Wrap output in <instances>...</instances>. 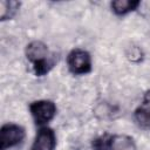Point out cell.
Returning a JSON list of instances; mask_svg holds the SVG:
<instances>
[{"label":"cell","instance_id":"5b68a950","mask_svg":"<svg viewBox=\"0 0 150 150\" xmlns=\"http://www.w3.org/2000/svg\"><path fill=\"white\" fill-rule=\"evenodd\" d=\"M56 145V137L53 129L42 127L39 129L30 150H54Z\"/></svg>","mask_w":150,"mask_h":150},{"label":"cell","instance_id":"6da1fadb","mask_svg":"<svg viewBox=\"0 0 150 150\" xmlns=\"http://www.w3.org/2000/svg\"><path fill=\"white\" fill-rule=\"evenodd\" d=\"M26 56L33 63L34 73L36 76L46 75L55 63V60L49 57L47 45L39 40H34L27 45Z\"/></svg>","mask_w":150,"mask_h":150},{"label":"cell","instance_id":"9c48e42d","mask_svg":"<svg viewBox=\"0 0 150 150\" xmlns=\"http://www.w3.org/2000/svg\"><path fill=\"white\" fill-rule=\"evenodd\" d=\"M134 118H135V121L139 128L145 129V130L150 129V110H148L143 105L138 107L135 110Z\"/></svg>","mask_w":150,"mask_h":150},{"label":"cell","instance_id":"52a82bcc","mask_svg":"<svg viewBox=\"0 0 150 150\" xmlns=\"http://www.w3.org/2000/svg\"><path fill=\"white\" fill-rule=\"evenodd\" d=\"M111 9L117 15H124L129 12L135 11L139 6V1L137 0H116L110 4Z\"/></svg>","mask_w":150,"mask_h":150},{"label":"cell","instance_id":"3957f363","mask_svg":"<svg viewBox=\"0 0 150 150\" xmlns=\"http://www.w3.org/2000/svg\"><path fill=\"white\" fill-rule=\"evenodd\" d=\"M25 129L14 123H7L1 127L0 130V150H7L18 145L25 138Z\"/></svg>","mask_w":150,"mask_h":150},{"label":"cell","instance_id":"277c9868","mask_svg":"<svg viewBox=\"0 0 150 150\" xmlns=\"http://www.w3.org/2000/svg\"><path fill=\"white\" fill-rule=\"evenodd\" d=\"M30 114L36 124L43 125L52 121L56 114V105L49 100H39L29 105Z\"/></svg>","mask_w":150,"mask_h":150},{"label":"cell","instance_id":"8fae6325","mask_svg":"<svg viewBox=\"0 0 150 150\" xmlns=\"http://www.w3.org/2000/svg\"><path fill=\"white\" fill-rule=\"evenodd\" d=\"M144 108H146L148 110H150V90H148L145 94H144V97H143V104H142Z\"/></svg>","mask_w":150,"mask_h":150},{"label":"cell","instance_id":"8992f818","mask_svg":"<svg viewBox=\"0 0 150 150\" xmlns=\"http://www.w3.org/2000/svg\"><path fill=\"white\" fill-rule=\"evenodd\" d=\"M109 149L111 150H137L132 137L127 135H114L109 138Z\"/></svg>","mask_w":150,"mask_h":150},{"label":"cell","instance_id":"30bf717a","mask_svg":"<svg viewBox=\"0 0 150 150\" xmlns=\"http://www.w3.org/2000/svg\"><path fill=\"white\" fill-rule=\"evenodd\" d=\"M125 56L129 61L134 62V63H138L143 60V50L138 47V46H130L127 48L125 50Z\"/></svg>","mask_w":150,"mask_h":150},{"label":"cell","instance_id":"7a4b0ae2","mask_svg":"<svg viewBox=\"0 0 150 150\" xmlns=\"http://www.w3.org/2000/svg\"><path fill=\"white\" fill-rule=\"evenodd\" d=\"M67 64L69 70L75 75L88 74L91 70V57L87 50L75 48L68 54Z\"/></svg>","mask_w":150,"mask_h":150},{"label":"cell","instance_id":"ba28073f","mask_svg":"<svg viewBox=\"0 0 150 150\" xmlns=\"http://www.w3.org/2000/svg\"><path fill=\"white\" fill-rule=\"evenodd\" d=\"M20 7V2L15 0H1L0 1V19L1 21L12 19Z\"/></svg>","mask_w":150,"mask_h":150}]
</instances>
